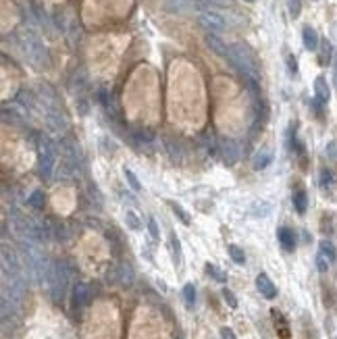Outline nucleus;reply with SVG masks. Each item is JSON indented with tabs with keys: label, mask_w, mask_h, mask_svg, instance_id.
<instances>
[{
	"label": "nucleus",
	"mask_w": 337,
	"mask_h": 339,
	"mask_svg": "<svg viewBox=\"0 0 337 339\" xmlns=\"http://www.w3.org/2000/svg\"><path fill=\"white\" fill-rule=\"evenodd\" d=\"M227 61L233 65L246 79H252V81L260 79V67H258V61H256V56H254V52L250 50V46L241 44V42L231 44Z\"/></svg>",
	"instance_id": "f257e3e1"
},
{
	"label": "nucleus",
	"mask_w": 337,
	"mask_h": 339,
	"mask_svg": "<svg viewBox=\"0 0 337 339\" xmlns=\"http://www.w3.org/2000/svg\"><path fill=\"white\" fill-rule=\"evenodd\" d=\"M19 46H21L23 54H25V58L36 69H46L50 65V58H48V52H46V48H44V44L40 42V38L31 29H23L21 31Z\"/></svg>",
	"instance_id": "f03ea898"
},
{
	"label": "nucleus",
	"mask_w": 337,
	"mask_h": 339,
	"mask_svg": "<svg viewBox=\"0 0 337 339\" xmlns=\"http://www.w3.org/2000/svg\"><path fill=\"white\" fill-rule=\"evenodd\" d=\"M56 160H59V152H56V144L48 135H40L38 137V175L40 179L50 181L54 169H56Z\"/></svg>",
	"instance_id": "7ed1b4c3"
},
{
	"label": "nucleus",
	"mask_w": 337,
	"mask_h": 339,
	"mask_svg": "<svg viewBox=\"0 0 337 339\" xmlns=\"http://www.w3.org/2000/svg\"><path fill=\"white\" fill-rule=\"evenodd\" d=\"M69 279H71V268H69L67 262L50 264V271H48V279H46V285H48L50 298H52L54 302H63V298H65V294H67Z\"/></svg>",
	"instance_id": "20e7f679"
},
{
	"label": "nucleus",
	"mask_w": 337,
	"mask_h": 339,
	"mask_svg": "<svg viewBox=\"0 0 337 339\" xmlns=\"http://www.w3.org/2000/svg\"><path fill=\"white\" fill-rule=\"evenodd\" d=\"M79 173V158H77V150L65 142L63 146V156H61V179H73L75 175Z\"/></svg>",
	"instance_id": "39448f33"
},
{
	"label": "nucleus",
	"mask_w": 337,
	"mask_h": 339,
	"mask_svg": "<svg viewBox=\"0 0 337 339\" xmlns=\"http://www.w3.org/2000/svg\"><path fill=\"white\" fill-rule=\"evenodd\" d=\"M198 21H200V25L206 31H211V33H223V31L229 29V21L221 15L219 10H215V8L202 10V13L198 15Z\"/></svg>",
	"instance_id": "423d86ee"
},
{
	"label": "nucleus",
	"mask_w": 337,
	"mask_h": 339,
	"mask_svg": "<svg viewBox=\"0 0 337 339\" xmlns=\"http://www.w3.org/2000/svg\"><path fill=\"white\" fill-rule=\"evenodd\" d=\"M219 156L223 158L227 165H235L239 160V144L233 137H223L219 139Z\"/></svg>",
	"instance_id": "0eeeda50"
},
{
	"label": "nucleus",
	"mask_w": 337,
	"mask_h": 339,
	"mask_svg": "<svg viewBox=\"0 0 337 339\" xmlns=\"http://www.w3.org/2000/svg\"><path fill=\"white\" fill-rule=\"evenodd\" d=\"M302 42H304V48L308 52H317L321 48V38L315 27L310 25H304V29H302Z\"/></svg>",
	"instance_id": "6e6552de"
},
{
	"label": "nucleus",
	"mask_w": 337,
	"mask_h": 339,
	"mask_svg": "<svg viewBox=\"0 0 337 339\" xmlns=\"http://www.w3.org/2000/svg\"><path fill=\"white\" fill-rule=\"evenodd\" d=\"M112 281H117V283H121V285H125V287H129L131 283H133V268L129 266V264H119V266H114V271H112Z\"/></svg>",
	"instance_id": "1a4fd4ad"
},
{
	"label": "nucleus",
	"mask_w": 337,
	"mask_h": 339,
	"mask_svg": "<svg viewBox=\"0 0 337 339\" xmlns=\"http://www.w3.org/2000/svg\"><path fill=\"white\" fill-rule=\"evenodd\" d=\"M206 44H208V48H211L215 54L223 56V58L229 56V46L221 40V33H211V31H208L206 33Z\"/></svg>",
	"instance_id": "9d476101"
},
{
	"label": "nucleus",
	"mask_w": 337,
	"mask_h": 339,
	"mask_svg": "<svg viewBox=\"0 0 337 339\" xmlns=\"http://www.w3.org/2000/svg\"><path fill=\"white\" fill-rule=\"evenodd\" d=\"M256 289L260 291V294H262L266 300L277 298V287H275V283L271 281L266 273H260V275L256 277Z\"/></svg>",
	"instance_id": "9b49d317"
},
{
	"label": "nucleus",
	"mask_w": 337,
	"mask_h": 339,
	"mask_svg": "<svg viewBox=\"0 0 337 339\" xmlns=\"http://www.w3.org/2000/svg\"><path fill=\"white\" fill-rule=\"evenodd\" d=\"M315 98H317L319 104H327L331 100V88L323 75H319L315 79Z\"/></svg>",
	"instance_id": "f8f14e48"
},
{
	"label": "nucleus",
	"mask_w": 337,
	"mask_h": 339,
	"mask_svg": "<svg viewBox=\"0 0 337 339\" xmlns=\"http://www.w3.org/2000/svg\"><path fill=\"white\" fill-rule=\"evenodd\" d=\"M165 152L169 154V158L173 160V162H183L185 160V150H183V146L179 144V142H175V139H171V137H165Z\"/></svg>",
	"instance_id": "ddd939ff"
},
{
	"label": "nucleus",
	"mask_w": 337,
	"mask_h": 339,
	"mask_svg": "<svg viewBox=\"0 0 337 339\" xmlns=\"http://www.w3.org/2000/svg\"><path fill=\"white\" fill-rule=\"evenodd\" d=\"M92 300V291L86 283H77L73 287V302H75V308H86Z\"/></svg>",
	"instance_id": "4468645a"
},
{
	"label": "nucleus",
	"mask_w": 337,
	"mask_h": 339,
	"mask_svg": "<svg viewBox=\"0 0 337 339\" xmlns=\"http://www.w3.org/2000/svg\"><path fill=\"white\" fill-rule=\"evenodd\" d=\"M277 239H279V243H281V248L285 252H294L296 250V235H294V231L289 227H279Z\"/></svg>",
	"instance_id": "2eb2a0df"
},
{
	"label": "nucleus",
	"mask_w": 337,
	"mask_h": 339,
	"mask_svg": "<svg viewBox=\"0 0 337 339\" xmlns=\"http://www.w3.org/2000/svg\"><path fill=\"white\" fill-rule=\"evenodd\" d=\"M273 314V321H275V329H277V335L279 339H292V335H289V325L285 321V317L279 310H271Z\"/></svg>",
	"instance_id": "dca6fc26"
},
{
	"label": "nucleus",
	"mask_w": 337,
	"mask_h": 339,
	"mask_svg": "<svg viewBox=\"0 0 337 339\" xmlns=\"http://www.w3.org/2000/svg\"><path fill=\"white\" fill-rule=\"evenodd\" d=\"M271 160H273V152L260 150V152H256V154H254L252 167H254V171H262V169H266V167L271 165Z\"/></svg>",
	"instance_id": "f3484780"
},
{
	"label": "nucleus",
	"mask_w": 337,
	"mask_h": 339,
	"mask_svg": "<svg viewBox=\"0 0 337 339\" xmlns=\"http://www.w3.org/2000/svg\"><path fill=\"white\" fill-rule=\"evenodd\" d=\"M292 202H294L296 213H298V215H304L306 210H308V194H306L304 190H298V192L294 194V198H292Z\"/></svg>",
	"instance_id": "a211bd4d"
},
{
	"label": "nucleus",
	"mask_w": 337,
	"mask_h": 339,
	"mask_svg": "<svg viewBox=\"0 0 337 339\" xmlns=\"http://www.w3.org/2000/svg\"><path fill=\"white\" fill-rule=\"evenodd\" d=\"M133 142L137 146H152L156 142V135L148 129H139V131H133Z\"/></svg>",
	"instance_id": "6ab92c4d"
},
{
	"label": "nucleus",
	"mask_w": 337,
	"mask_h": 339,
	"mask_svg": "<svg viewBox=\"0 0 337 339\" xmlns=\"http://www.w3.org/2000/svg\"><path fill=\"white\" fill-rule=\"evenodd\" d=\"M169 248H171L173 262H175V266H181V260H183V256H181V243H179V239H177L175 233H171V235H169Z\"/></svg>",
	"instance_id": "aec40b11"
},
{
	"label": "nucleus",
	"mask_w": 337,
	"mask_h": 339,
	"mask_svg": "<svg viewBox=\"0 0 337 339\" xmlns=\"http://www.w3.org/2000/svg\"><path fill=\"white\" fill-rule=\"evenodd\" d=\"M200 142H202V146L211 152V154H219V142H217V137H215V133H211V131H206V133H202V137H200Z\"/></svg>",
	"instance_id": "412c9836"
},
{
	"label": "nucleus",
	"mask_w": 337,
	"mask_h": 339,
	"mask_svg": "<svg viewBox=\"0 0 337 339\" xmlns=\"http://www.w3.org/2000/svg\"><path fill=\"white\" fill-rule=\"evenodd\" d=\"M319 248H321V252L327 256V260L333 264L335 260H337V250H335V245L329 241V239H323L321 243H319Z\"/></svg>",
	"instance_id": "4be33fe9"
},
{
	"label": "nucleus",
	"mask_w": 337,
	"mask_h": 339,
	"mask_svg": "<svg viewBox=\"0 0 337 339\" xmlns=\"http://www.w3.org/2000/svg\"><path fill=\"white\" fill-rule=\"evenodd\" d=\"M269 213H271V204H269V202L260 200V202H254V204H252V217L264 219V217H269Z\"/></svg>",
	"instance_id": "5701e85b"
},
{
	"label": "nucleus",
	"mask_w": 337,
	"mask_h": 339,
	"mask_svg": "<svg viewBox=\"0 0 337 339\" xmlns=\"http://www.w3.org/2000/svg\"><path fill=\"white\" fill-rule=\"evenodd\" d=\"M183 300H185V306H188L190 310L196 306V287L192 283L183 285Z\"/></svg>",
	"instance_id": "b1692460"
},
{
	"label": "nucleus",
	"mask_w": 337,
	"mask_h": 339,
	"mask_svg": "<svg viewBox=\"0 0 337 339\" xmlns=\"http://www.w3.org/2000/svg\"><path fill=\"white\" fill-rule=\"evenodd\" d=\"M227 252H229V256H231V260H233L235 264H246V254H243V250L239 248V245H235V243H231L229 248H227Z\"/></svg>",
	"instance_id": "393cba45"
},
{
	"label": "nucleus",
	"mask_w": 337,
	"mask_h": 339,
	"mask_svg": "<svg viewBox=\"0 0 337 339\" xmlns=\"http://www.w3.org/2000/svg\"><path fill=\"white\" fill-rule=\"evenodd\" d=\"M29 206L31 208H36V210H42L44 208V204H46V196H44V192L42 190H36V192H31V196H29Z\"/></svg>",
	"instance_id": "a878e982"
},
{
	"label": "nucleus",
	"mask_w": 337,
	"mask_h": 339,
	"mask_svg": "<svg viewBox=\"0 0 337 339\" xmlns=\"http://www.w3.org/2000/svg\"><path fill=\"white\" fill-rule=\"evenodd\" d=\"M123 175H125L127 183H129V188H131L133 192H142V183L137 181V177H135V173H133V171H129V169H123Z\"/></svg>",
	"instance_id": "bb28decb"
},
{
	"label": "nucleus",
	"mask_w": 337,
	"mask_h": 339,
	"mask_svg": "<svg viewBox=\"0 0 337 339\" xmlns=\"http://www.w3.org/2000/svg\"><path fill=\"white\" fill-rule=\"evenodd\" d=\"M169 206L173 208V213H175V217H179V221H181V223L183 225H190L192 223V219H190V215L188 213H185V210L177 204V202H169Z\"/></svg>",
	"instance_id": "cd10ccee"
},
{
	"label": "nucleus",
	"mask_w": 337,
	"mask_h": 339,
	"mask_svg": "<svg viewBox=\"0 0 337 339\" xmlns=\"http://www.w3.org/2000/svg\"><path fill=\"white\" fill-rule=\"evenodd\" d=\"M125 223H127V227L133 229V231L142 229V223H139V219H137V215L133 213V210H127V213H125Z\"/></svg>",
	"instance_id": "c85d7f7f"
},
{
	"label": "nucleus",
	"mask_w": 337,
	"mask_h": 339,
	"mask_svg": "<svg viewBox=\"0 0 337 339\" xmlns=\"http://www.w3.org/2000/svg\"><path fill=\"white\" fill-rule=\"evenodd\" d=\"M323 44V50H321V65H329L331 63V56H333V48H331V42H321Z\"/></svg>",
	"instance_id": "c756f323"
},
{
	"label": "nucleus",
	"mask_w": 337,
	"mask_h": 339,
	"mask_svg": "<svg viewBox=\"0 0 337 339\" xmlns=\"http://www.w3.org/2000/svg\"><path fill=\"white\" fill-rule=\"evenodd\" d=\"M331 185H333V173L329 169H323L321 171V188L323 190H331Z\"/></svg>",
	"instance_id": "7c9ffc66"
},
{
	"label": "nucleus",
	"mask_w": 337,
	"mask_h": 339,
	"mask_svg": "<svg viewBox=\"0 0 337 339\" xmlns=\"http://www.w3.org/2000/svg\"><path fill=\"white\" fill-rule=\"evenodd\" d=\"M206 273H208V275H211V277H215V279H217V281H221V283H225V281H227V275H225V273H221V271H219V268H217L215 264H211V262H208V264H206Z\"/></svg>",
	"instance_id": "2f4dec72"
},
{
	"label": "nucleus",
	"mask_w": 337,
	"mask_h": 339,
	"mask_svg": "<svg viewBox=\"0 0 337 339\" xmlns=\"http://www.w3.org/2000/svg\"><path fill=\"white\" fill-rule=\"evenodd\" d=\"M287 10L294 19H298L302 13V0H287Z\"/></svg>",
	"instance_id": "473e14b6"
},
{
	"label": "nucleus",
	"mask_w": 337,
	"mask_h": 339,
	"mask_svg": "<svg viewBox=\"0 0 337 339\" xmlns=\"http://www.w3.org/2000/svg\"><path fill=\"white\" fill-rule=\"evenodd\" d=\"M221 294H223V300L227 302V306H229V308H237V298H235L233 291L227 289V287H223V291H221Z\"/></svg>",
	"instance_id": "72a5a7b5"
},
{
	"label": "nucleus",
	"mask_w": 337,
	"mask_h": 339,
	"mask_svg": "<svg viewBox=\"0 0 337 339\" xmlns=\"http://www.w3.org/2000/svg\"><path fill=\"white\" fill-rule=\"evenodd\" d=\"M285 65H287L289 75L296 77V75H298V61H296V56H294V54H285Z\"/></svg>",
	"instance_id": "f704fd0d"
},
{
	"label": "nucleus",
	"mask_w": 337,
	"mask_h": 339,
	"mask_svg": "<svg viewBox=\"0 0 337 339\" xmlns=\"http://www.w3.org/2000/svg\"><path fill=\"white\" fill-rule=\"evenodd\" d=\"M148 233H150V237H152V241L160 239V229H158V223L154 219H148Z\"/></svg>",
	"instance_id": "c9c22d12"
},
{
	"label": "nucleus",
	"mask_w": 337,
	"mask_h": 339,
	"mask_svg": "<svg viewBox=\"0 0 337 339\" xmlns=\"http://www.w3.org/2000/svg\"><path fill=\"white\" fill-rule=\"evenodd\" d=\"M329 260H327V256H325L323 252H319L317 254V268H319V273H327L329 271Z\"/></svg>",
	"instance_id": "e433bc0d"
},
{
	"label": "nucleus",
	"mask_w": 337,
	"mask_h": 339,
	"mask_svg": "<svg viewBox=\"0 0 337 339\" xmlns=\"http://www.w3.org/2000/svg\"><path fill=\"white\" fill-rule=\"evenodd\" d=\"M221 339H237V337L229 327H223V329H221Z\"/></svg>",
	"instance_id": "4c0bfd02"
},
{
	"label": "nucleus",
	"mask_w": 337,
	"mask_h": 339,
	"mask_svg": "<svg viewBox=\"0 0 337 339\" xmlns=\"http://www.w3.org/2000/svg\"><path fill=\"white\" fill-rule=\"evenodd\" d=\"M333 86H335V90H337V61L333 63Z\"/></svg>",
	"instance_id": "58836bf2"
},
{
	"label": "nucleus",
	"mask_w": 337,
	"mask_h": 339,
	"mask_svg": "<svg viewBox=\"0 0 337 339\" xmlns=\"http://www.w3.org/2000/svg\"><path fill=\"white\" fill-rule=\"evenodd\" d=\"M327 154H329V156H335V144H333V142H331L329 148H327Z\"/></svg>",
	"instance_id": "ea45409f"
},
{
	"label": "nucleus",
	"mask_w": 337,
	"mask_h": 339,
	"mask_svg": "<svg viewBox=\"0 0 337 339\" xmlns=\"http://www.w3.org/2000/svg\"><path fill=\"white\" fill-rule=\"evenodd\" d=\"M246 2H252V0H246Z\"/></svg>",
	"instance_id": "a19ab883"
}]
</instances>
